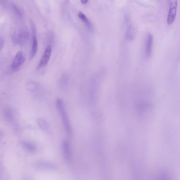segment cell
I'll return each mask as SVG.
<instances>
[{"label": "cell", "instance_id": "7", "mask_svg": "<svg viewBox=\"0 0 180 180\" xmlns=\"http://www.w3.org/2000/svg\"><path fill=\"white\" fill-rule=\"evenodd\" d=\"M4 119L8 123L13 125L14 126H17L15 114L13 109L10 107H6L3 111Z\"/></svg>", "mask_w": 180, "mask_h": 180}, {"label": "cell", "instance_id": "15", "mask_svg": "<svg viewBox=\"0 0 180 180\" xmlns=\"http://www.w3.org/2000/svg\"><path fill=\"white\" fill-rule=\"evenodd\" d=\"M36 123L38 125V126L42 130H43L44 132H49V129H50L49 125L44 119L42 118H39L36 121Z\"/></svg>", "mask_w": 180, "mask_h": 180}, {"label": "cell", "instance_id": "5", "mask_svg": "<svg viewBox=\"0 0 180 180\" xmlns=\"http://www.w3.org/2000/svg\"><path fill=\"white\" fill-rule=\"evenodd\" d=\"M0 3H1V5L3 8L11 10L18 17L20 18L23 17V14H24L23 10L17 4L14 3L13 2H9L6 1H0Z\"/></svg>", "mask_w": 180, "mask_h": 180}, {"label": "cell", "instance_id": "10", "mask_svg": "<svg viewBox=\"0 0 180 180\" xmlns=\"http://www.w3.org/2000/svg\"><path fill=\"white\" fill-rule=\"evenodd\" d=\"M21 144L23 149L30 153H36L38 151V146L33 142L23 140L21 141Z\"/></svg>", "mask_w": 180, "mask_h": 180}, {"label": "cell", "instance_id": "6", "mask_svg": "<svg viewBox=\"0 0 180 180\" xmlns=\"http://www.w3.org/2000/svg\"><path fill=\"white\" fill-rule=\"evenodd\" d=\"M52 49L51 46H48L47 47L44 54L42 56V58L41 59L40 62H39L37 69L38 70L44 68V67H46L48 64V62L50 60L51 55Z\"/></svg>", "mask_w": 180, "mask_h": 180}, {"label": "cell", "instance_id": "9", "mask_svg": "<svg viewBox=\"0 0 180 180\" xmlns=\"http://www.w3.org/2000/svg\"><path fill=\"white\" fill-rule=\"evenodd\" d=\"M25 62V57L22 52H19L16 54L12 63V68L14 70L19 69Z\"/></svg>", "mask_w": 180, "mask_h": 180}, {"label": "cell", "instance_id": "13", "mask_svg": "<svg viewBox=\"0 0 180 180\" xmlns=\"http://www.w3.org/2000/svg\"><path fill=\"white\" fill-rule=\"evenodd\" d=\"M78 16L79 18L85 24V25L87 27L88 29L89 30L93 29V26L91 21L84 13H82V12H79L78 14Z\"/></svg>", "mask_w": 180, "mask_h": 180}, {"label": "cell", "instance_id": "4", "mask_svg": "<svg viewBox=\"0 0 180 180\" xmlns=\"http://www.w3.org/2000/svg\"><path fill=\"white\" fill-rule=\"evenodd\" d=\"M178 1H171L169 4V11L167 16V23L172 25L176 19L178 10Z\"/></svg>", "mask_w": 180, "mask_h": 180}, {"label": "cell", "instance_id": "11", "mask_svg": "<svg viewBox=\"0 0 180 180\" xmlns=\"http://www.w3.org/2000/svg\"><path fill=\"white\" fill-rule=\"evenodd\" d=\"M62 150L63 157L66 161L69 162L71 159V146L68 141L65 140L62 144Z\"/></svg>", "mask_w": 180, "mask_h": 180}, {"label": "cell", "instance_id": "20", "mask_svg": "<svg viewBox=\"0 0 180 180\" xmlns=\"http://www.w3.org/2000/svg\"><path fill=\"white\" fill-rule=\"evenodd\" d=\"M81 2L82 4H86L87 3H88L89 1H88V0H81Z\"/></svg>", "mask_w": 180, "mask_h": 180}, {"label": "cell", "instance_id": "2", "mask_svg": "<svg viewBox=\"0 0 180 180\" xmlns=\"http://www.w3.org/2000/svg\"><path fill=\"white\" fill-rule=\"evenodd\" d=\"M30 38V33L25 29L17 30L13 33L12 39L13 42L19 46H24L28 42Z\"/></svg>", "mask_w": 180, "mask_h": 180}, {"label": "cell", "instance_id": "8", "mask_svg": "<svg viewBox=\"0 0 180 180\" xmlns=\"http://www.w3.org/2000/svg\"><path fill=\"white\" fill-rule=\"evenodd\" d=\"M153 36L151 33H148L146 36L145 51L146 57L149 58L151 56L153 48Z\"/></svg>", "mask_w": 180, "mask_h": 180}, {"label": "cell", "instance_id": "19", "mask_svg": "<svg viewBox=\"0 0 180 180\" xmlns=\"http://www.w3.org/2000/svg\"><path fill=\"white\" fill-rule=\"evenodd\" d=\"M4 132L2 129H0V141L2 140V138L4 137Z\"/></svg>", "mask_w": 180, "mask_h": 180}, {"label": "cell", "instance_id": "16", "mask_svg": "<svg viewBox=\"0 0 180 180\" xmlns=\"http://www.w3.org/2000/svg\"><path fill=\"white\" fill-rule=\"evenodd\" d=\"M30 27H31L32 36L36 35V25H35L34 22H33L32 20H30Z\"/></svg>", "mask_w": 180, "mask_h": 180}, {"label": "cell", "instance_id": "18", "mask_svg": "<svg viewBox=\"0 0 180 180\" xmlns=\"http://www.w3.org/2000/svg\"><path fill=\"white\" fill-rule=\"evenodd\" d=\"M4 45V39L2 38V36H0V50H1Z\"/></svg>", "mask_w": 180, "mask_h": 180}, {"label": "cell", "instance_id": "12", "mask_svg": "<svg viewBox=\"0 0 180 180\" xmlns=\"http://www.w3.org/2000/svg\"><path fill=\"white\" fill-rule=\"evenodd\" d=\"M136 35V29L133 24L129 21H128V24L127 26L126 32V37L129 41H132L134 39Z\"/></svg>", "mask_w": 180, "mask_h": 180}, {"label": "cell", "instance_id": "14", "mask_svg": "<svg viewBox=\"0 0 180 180\" xmlns=\"http://www.w3.org/2000/svg\"><path fill=\"white\" fill-rule=\"evenodd\" d=\"M38 49V42L36 37V35L32 36V49H31L30 58L33 59L36 55Z\"/></svg>", "mask_w": 180, "mask_h": 180}, {"label": "cell", "instance_id": "17", "mask_svg": "<svg viewBox=\"0 0 180 180\" xmlns=\"http://www.w3.org/2000/svg\"><path fill=\"white\" fill-rule=\"evenodd\" d=\"M68 77L66 75H64L62 76V77L61 79V83L62 86H66L68 83Z\"/></svg>", "mask_w": 180, "mask_h": 180}, {"label": "cell", "instance_id": "3", "mask_svg": "<svg viewBox=\"0 0 180 180\" xmlns=\"http://www.w3.org/2000/svg\"><path fill=\"white\" fill-rule=\"evenodd\" d=\"M33 166L35 169L39 170L54 171L56 170L57 166L56 164L49 161L39 160L33 163Z\"/></svg>", "mask_w": 180, "mask_h": 180}, {"label": "cell", "instance_id": "1", "mask_svg": "<svg viewBox=\"0 0 180 180\" xmlns=\"http://www.w3.org/2000/svg\"><path fill=\"white\" fill-rule=\"evenodd\" d=\"M56 107L62 118V122L66 132L69 136L72 134V128L69 121V117L66 109L65 103L60 98H58L56 100Z\"/></svg>", "mask_w": 180, "mask_h": 180}]
</instances>
